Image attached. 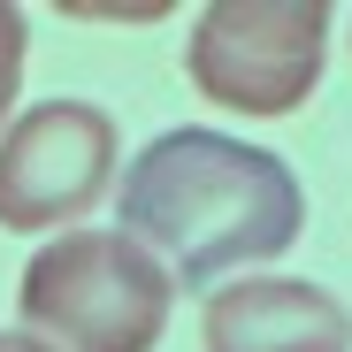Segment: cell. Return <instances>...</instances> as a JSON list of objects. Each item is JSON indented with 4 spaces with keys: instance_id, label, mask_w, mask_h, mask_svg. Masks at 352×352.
<instances>
[{
    "instance_id": "1",
    "label": "cell",
    "mask_w": 352,
    "mask_h": 352,
    "mask_svg": "<svg viewBox=\"0 0 352 352\" xmlns=\"http://www.w3.org/2000/svg\"><path fill=\"white\" fill-rule=\"evenodd\" d=\"M307 192L283 153L222 131H161L123 168V238H138L168 283H214L299 245Z\"/></svg>"
},
{
    "instance_id": "2",
    "label": "cell",
    "mask_w": 352,
    "mask_h": 352,
    "mask_svg": "<svg viewBox=\"0 0 352 352\" xmlns=\"http://www.w3.org/2000/svg\"><path fill=\"white\" fill-rule=\"evenodd\" d=\"M176 283L123 230H62L31 253L16 314L54 352H153L168 329Z\"/></svg>"
},
{
    "instance_id": "3",
    "label": "cell",
    "mask_w": 352,
    "mask_h": 352,
    "mask_svg": "<svg viewBox=\"0 0 352 352\" xmlns=\"http://www.w3.org/2000/svg\"><path fill=\"white\" fill-rule=\"evenodd\" d=\"M329 62V0H214L184 38V77L230 115H299Z\"/></svg>"
},
{
    "instance_id": "4",
    "label": "cell",
    "mask_w": 352,
    "mask_h": 352,
    "mask_svg": "<svg viewBox=\"0 0 352 352\" xmlns=\"http://www.w3.org/2000/svg\"><path fill=\"white\" fill-rule=\"evenodd\" d=\"M123 161V131L92 100H38L0 131V230H69L85 222Z\"/></svg>"
},
{
    "instance_id": "5",
    "label": "cell",
    "mask_w": 352,
    "mask_h": 352,
    "mask_svg": "<svg viewBox=\"0 0 352 352\" xmlns=\"http://www.w3.org/2000/svg\"><path fill=\"white\" fill-rule=\"evenodd\" d=\"M199 344L207 352H352V314L307 276H245L207 291Z\"/></svg>"
},
{
    "instance_id": "6",
    "label": "cell",
    "mask_w": 352,
    "mask_h": 352,
    "mask_svg": "<svg viewBox=\"0 0 352 352\" xmlns=\"http://www.w3.org/2000/svg\"><path fill=\"white\" fill-rule=\"evenodd\" d=\"M23 46H31L23 8L0 0V123H8V107H16V92H23Z\"/></svg>"
},
{
    "instance_id": "7",
    "label": "cell",
    "mask_w": 352,
    "mask_h": 352,
    "mask_svg": "<svg viewBox=\"0 0 352 352\" xmlns=\"http://www.w3.org/2000/svg\"><path fill=\"white\" fill-rule=\"evenodd\" d=\"M0 352H54V344H38L31 329H0Z\"/></svg>"
}]
</instances>
